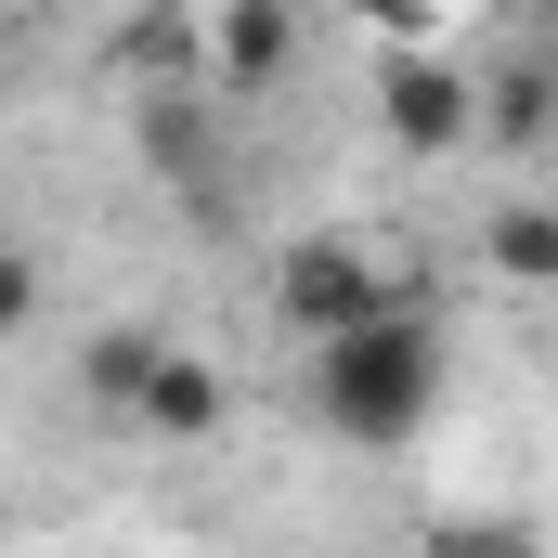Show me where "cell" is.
Instances as JSON below:
<instances>
[{"instance_id": "1", "label": "cell", "mask_w": 558, "mask_h": 558, "mask_svg": "<svg viewBox=\"0 0 558 558\" xmlns=\"http://www.w3.org/2000/svg\"><path fill=\"white\" fill-rule=\"evenodd\" d=\"M441 390H454V338L428 325L403 286H390L364 325L312 338V403H325V428H338L351 454H403V441L441 416Z\"/></svg>"}, {"instance_id": "2", "label": "cell", "mask_w": 558, "mask_h": 558, "mask_svg": "<svg viewBox=\"0 0 558 558\" xmlns=\"http://www.w3.org/2000/svg\"><path fill=\"white\" fill-rule=\"evenodd\" d=\"M377 131L403 143V156H468L481 143V78L441 52V39H377Z\"/></svg>"}, {"instance_id": "3", "label": "cell", "mask_w": 558, "mask_h": 558, "mask_svg": "<svg viewBox=\"0 0 558 558\" xmlns=\"http://www.w3.org/2000/svg\"><path fill=\"white\" fill-rule=\"evenodd\" d=\"M390 299V274H377V247L364 234H299L274 260V312H286V338H338V325H364Z\"/></svg>"}, {"instance_id": "4", "label": "cell", "mask_w": 558, "mask_h": 558, "mask_svg": "<svg viewBox=\"0 0 558 558\" xmlns=\"http://www.w3.org/2000/svg\"><path fill=\"white\" fill-rule=\"evenodd\" d=\"M195 26H208V92H221V105L286 92V65H299V0H221V13H195Z\"/></svg>"}, {"instance_id": "5", "label": "cell", "mask_w": 558, "mask_h": 558, "mask_svg": "<svg viewBox=\"0 0 558 558\" xmlns=\"http://www.w3.org/2000/svg\"><path fill=\"white\" fill-rule=\"evenodd\" d=\"M143 441H208V428L234 416V390H221V364L208 351H182V338H156V364H143V390L118 403Z\"/></svg>"}, {"instance_id": "6", "label": "cell", "mask_w": 558, "mask_h": 558, "mask_svg": "<svg viewBox=\"0 0 558 558\" xmlns=\"http://www.w3.org/2000/svg\"><path fill=\"white\" fill-rule=\"evenodd\" d=\"M105 65H118L131 92H182V78H208V26H195L182 0H131L118 39H105Z\"/></svg>"}, {"instance_id": "7", "label": "cell", "mask_w": 558, "mask_h": 558, "mask_svg": "<svg viewBox=\"0 0 558 558\" xmlns=\"http://www.w3.org/2000/svg\"><path fill=\"white\" fill-rule=\"evenodd\" d=\"M143 364H156V325H105V338L78 351V390H92V403H131Z\"/></svg>"}, {"instance_id": "8", "label": "cell", "mask_w": 558, "mask_h": 558, "mask_svg": "<svg viewBox=\"0 0 558 558\" xmlns=\"http://www.w3.org/2000/svg\"><path fill=\"white\" fill-rule=\"evenodd\" d=\"M494 274H507V286H546V274H558V221L533 208V195L494 208Z\"/></svg>"}, {"instance_id": "9", "label": "cell", "mask_w": 558, "mask_h": 558, "mask_svg": "<svg viewBox=\"0 0 558 558\" xmlns=\"http://www.w3.org/2000/svg\"><path fill=\"white\" fill-rule=\"evenodd\" d=\"M481 131L507 143V156H520V143L546 131V65H520V78H507V92H494V105H481Z\"/></svg>"}, {"instance_id": "10", "label": "cell", "mask_w": 558, "mask_h": 558, "mask_svg": "<svg viewBox=\"0 0 558 558\" xmlns=\"http://www.w3.org/2000/svg\"><path fill=\"white\" fill-rule=\"evenodd\" d=\"M39 299H52V286H39V247H13V234H0V338H26V325H39Z\"/></svg>"}, {"instance_id": "11", "label": "cell", "mask_w": 558, "mask_h": 558, "mask_svg": "<svg viewBox=\"0 0 558 558\" xmlns=\"http://www.w3.org/2000/svg\"><path fill=\"white\" fill-rule=\"evenodd\" d=\"M351 13H364L377 39H403V26H416V0H351Z\"/></svg>"}]
</instances>
